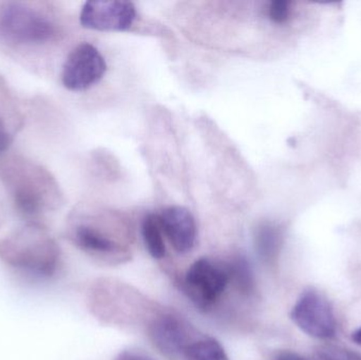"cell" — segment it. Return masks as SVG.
<instances>
[{"mask_svg": "<svg viewBox=\"0 0 361 360\" xmlns=\"http://www.w3.org/2000/svg\"><path fill=\"white\" fill-rule=\"evenodd\" d=\"M0 175L15 209L23 217H38L59 201V186L54 178L30 160L8 159L0 166Z\"/></svg>", "mask_w": 361, "mask_h": 360, "instance_id": "cell-1", "label": "cell"}, {"mask_svg": "<svg viewBox=\"0 0 361 360\" xmlns=\"http://www.w3.org/2000/svg\"><path fill=\"white\" fill-rule=\"evenodd\" d=\"M0 259L34 278L47 279L59 268V249L42 226L29 224L0 241Z\"/></svg>", "mask_w": 361, "mask_h": 360, "instance_id": "cell-2", "label": "cell"}, {"mask_svg": "<svg viewBox=\"0 0 361 360\" xmlns=\"http://www.w3.org/2000/svg\"><path fill=\"white\" fill-rule=\"evenodd\" d=\"M61 30L48 14L30 4H0V42L13 46H42L55 42Z\"/></svg>", "mask_w": 361, "mask_h": 360, "instance_id": "cell-3", "label": "cell"}, {"mask_svg": "<svg viewBox=\"0 0 361 360\" xmlns=\"http://www.w3.org/2000/svg\"><path fill=\"white\" fill-rule=\"evenodd\" d=\"M231 283L228 263L201 258L193 262L184 277V291L200 310H209Z\"/></svg>", "mask_w": 361, "mask_h": 360, "instance_id": "cell-4", "label": "cell"}, {"mask_svg": "<svg viewBox=\"0 0 361 360\" xmlns=\"http://www.w3.org/2000/svg\"><path fill=\"white\" fill-rule=\"evenodd\" d=\"M293 323L307 335L330 340L336 333V319L330 302L314 289L305 290L293 306Z\"/></svg>", "mask_w": 361, "mask_h": 360, "instance_id": "cell-5", "label": "cell"}, {"mask_svg": "<svg viewBox=\"0 0 361 360\" xmlns=\"http://www.w3.org/2000/svg\"><path fill=\"white\" fill-rule=\"evenodd\" d=\"M107 71L105 58L93 44L76 46L68 55L61 71V82L70 91H84L97 84Z\"/></svg>", "mask_w": 361, "mask_h": 360, "instance_id": "cell-6", "label": "cell"}, {"mask_svg": "<svg viewBox=\"0 0 361 360\" xmlns=\"http://www.w3.org/2000/svg\"><path fill=\"white\" fill-rule=\"evenodd\" d=\"M137 18V8L130 1L85 2L80 14V25L94 31H126Z\"/></svg>", "mask_w": 361, "mask_h": 360, "instance_id": "cell-7", "label": "cell"}, {"mask_svg": "<svg viewBox=\"0 0 361 360\" xmlns=\"http://www.w3.org/2000/svg\"><path fill=\"white\" fill-rule=\"evenodd\" d=\"M149 335L157 349L169 359L185 357L187 349L197 340L192 328L171 314L154 319L149 325Z\"/></svg>", "mask_w": 361, "mask_h": 360, "instance_id": "cell-8", "label": "cell"}, {"mask_svg": "<svg viewBox=\"0 0 361 360\" xmlns=\"http://www.w3.org/2000/svg\"><path fill=\"white\" fill-rule=\"evenodd\" d=\"M161 228L176 252L188 253L197 240V224L188 209L171 206L158 216Z\"/></svg>", "mask_w": 361, "mask_h": 360, "instance_id": "cell-9", "label": "cell"}, {"mask_svg": "<svg viewBox=\"0 0 361 360\" xmlns=\"http://www.w3.org/2000/svg\"><path fill=\"white\" fill-rule=\"evenodd\" d=\"M75 244L90 255L102 258H120L124 254L122 245L97 226L78 224L72 232Z\"/></svg>", "mask_w": 361, "mask_h": 360, "instance_id": "cell-10", "label": "cell"}, {"mask_svg": "<svg viewBox=\"0 0 361 360\" xmlns=\"http://www.w3.org/2000/svg\"><path fill=\"white\" fill-rule=\"evenodd\" d=\"M255 249L264 263L273 264L279 255L282 244V232L273 223H262L255 230Z\"/></svg>", "mask_w": 361, "mask_h": 360, "instance_id": "cell-11", "label": "cell"}, {"mask_svg": "<svg viewBox=\"0 0 361 360\" xmlns=\"http://www.w3.org/2000/svg\"><path fill=\"white\" fill-rule=\"evenodd\" d=\"M158 216L148 215L142 222V236L146 249L154 259H163L166 255L164 236Z\"/></svg>", "mask_w": 361, "mask_h": 360, "instance_id": "cell-12", "label": "cell"}, {"mask_svg": "<svg viewBox=\"0 0 361 360\" xmlns=\"http://www.w3.org/2000/svg\"><path fill=\"white\" fill-rule=\"evenodd\" d=\"M186 360H229L224 348L214 338L202 337L193 342L186 353Z\"/></svg>", "mask_w": 361, "mask_h": 360, "instance_id": "cell-13", "label": "cell"}, {"mask_svg": "<svg viewBox=\"0 0 361 360\" xmlns=\"http://www.w3.org/2000/svg\"><path fill=\"white\" fill-rule=\"evenodd\" d=\"M228 268L231 281L235 283L240 291L250 293L254 290V274L245 258L237 257L228 262Z\"/></svg>", "mask_w": 361, "mask_h": 360, "instance_id": "cell-14", "label": "cell"}, {"mask_svg": "<svg viewBox=\"0 0 361 360\" xmlns=\"http://www.w3.org/2000/svg\"><path fill=\"white\" fill-rule=\"evenodd\" d=\"M292 14L290 2L286 0H275L269 6V17L275 23H284L290 19Z\"/></svg>", "mask_w": 361, "mask_h": 360, "instance_id": "cell-15", "label": "cell"}, {"mask_svg": "<svg viewBox=\"0 0 361 360\" xmlns=\"http://www.w3.org/2000/svg\"><path fill=\"white\" fill-rule=\"evenodd\" d=\"M322 360H361V355L339 347H326L319 352Z\"/></svg>", "mask_w": 361, "mask_h": 360, "instance_id": "cell-16", "label": "cell"}, {"mask_svg": "<svg viewBox=\"0 0 361 360\" xmlns=\"http://www.w3.org/2000/svg\"><path fill=\"white\" fill-rule=\"evenodd\" d=\"M12 143V135H10L4 118L0 116V154H4Z\"/></svg>", "mask_w": 361, "mask_h": 360, "instance_id": "cell-17", "label": "cell"}, {"mask_svg": "<svg viewBox=\"0 0 361 360\" xmlns=\"http://www.w3.org/2000/svg\"><path fill=\"white\" fill-rule=\"evenodd\" d=\"M114 360H156L142 353L133 352V351H124L121 352Z\"/></svg>", "mask_w": 361, "mask_h": 360, "instance_id": "cell-18", "label": "cell"}, {"mask_svg": "<svg viewBox=\"0 0 361 360\" xmlns=\"http://www.w3.org/2000/svg\"><path fill=\"white\" fill-rule=\"evenodd\" d=\"M274 360H305L302 357L299 356L296 353L293 352H281L278 354Z\"/></svg>", "mask_w": 361, "mask_h": 360, "instance_id": "cell-19", "label": "cell"}, {"mask_svg": "<svg viewBox=\"0 0 361 360\" xmlns=\"http://www.w3.org/2000/svg\"><path fill=\"white\" fill-rule=\"evenodd\" d=\"M352 340L356 345L361 347V327L352 334Z\"/></svg>", "mask_w": 361, "mask_h": 360, "instance_id": "cell-20", "label": "cell"}]
</instances>
